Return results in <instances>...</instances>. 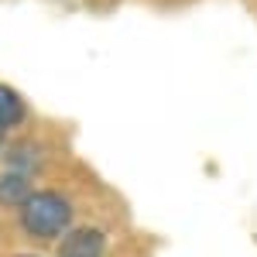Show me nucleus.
<instances>
[{
    "label": "nucleus",
    "instance_id": "1",
    "mask_svg": "<svg viewBox=\"0 0 257 257\" xmlns=\"http://www.w3.org/2000/svg\"><path fill=\"white\" fill-rule=\"evenodd\" d=\"M21 233L38 243H59L76 226V202L62 189H35L18 209Z\"/></svg>",
    "mask_w": 257,
    "mask_h": 257
},
{
    "label": "nucleus",
    "instance_id": "2",
    "mask_svg": "<svg viewBox=\"0 0 257 257\" xmlns=\"http://www.w3.org/2000/svg\"><path fill=\"white\" fill-rule=\"evenodd\" d=\"M110 237L103 226H72L65 237L55 243V257H106Z\"/></svg>",
    "mask_w": 257,
    "mask_h": 257
},
{
    "label": "nucleus",
    "instance_id": "3",
    "mask_svg": "<svg viewBox=\"0 0 257 257\" xmlns=\"http://www.w3.org/2000/svg\"><path fill=\"white\" fill-rule=\"evenodd\" d=\"M0 158H4V168L21 172V175H28V178H35V175H41V172H45V165H48V151H45V144H41V141L21 138V141L4 144Z\"/></svg>",
    "mask_w": 257,
    "mask_h": 257
},
{
    "label": "nucleus",
    "instance_id": "4",
    "mask_svg": "<svg viewBox=\"0 0 257 257\" xmlns=\"http://www.w3.org/2000/svg\"><path fill=\"white\" fill-rule=\"evenodd\" d=\"M31 192H35V178L11 172V168H0V209H14L18 213Z\"/></svg>",
    "mask_w": 257,
    "mask_h": 257
},
{
    "label": "nucleus",
    "instance_id": "5",
    "mask_svg": "<svg viewBox=\"0 0 257 257\" xmlns=\"http://www.w3.org/2000/svg\"><path fill=\"white\" fill-rule=\"evenodd\" d=\"M28 120V103L21 99L18 89H11V86H4L0 82V131L7 134V131H14Z\"/></svg>",
    "mask_w": 257,
    "mask_h": 257
},
{
    "label": "nucleus",
    "instance_id": "6",
    "mask_svg": "<svg viewBox=\"0 0 257 257\" xmlns=\"http://www.w3.org/2000/svg\"><path fill=\"white\" fill-rule=\"evenodd\" d=\"M4 144H7V134H4V131H0V151H4Z\"/></svg>",
    "mask_w": 257,
    "mask_h": 257
},
{
    "label": "nucleus",
    "instance_id": "7",
    "mask_svg": "<svg viewBox=\"0 0 257 257\" xmlns=\"http://www.w3.org/2000/svg\"><path fill=\"white\" fill-rule=\"evenodd\" d=\"M14 257H38V254H14Z\"/></svg>",
    "mask_w": 257,
    "mask_h": 257
}]
</instances>
